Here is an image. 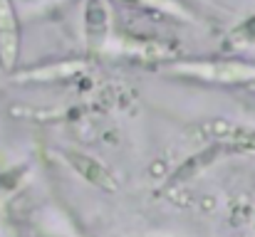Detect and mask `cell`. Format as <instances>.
Returning <instances> with one entry per match:
<instances>
[{
    "label": "cell",
    "mask_w": 255,
    "mask_h": 237,
    "mask_svg": "<svg viewBox=\"0 0 255 237\" xmlns=\"http://www.w3.org/2000/svg\"><path fill=\"white\" fill-rule=\"evenodd\" d=\"M233 45H246V42H255V15L248 17L243 25H238L233 30V35L228 37Z\"/></svg>",
    "instance_id": "cell-5"
},
{
    "label": "cell",
    "mask_w": 255,
    "mask_h": 237,
    "mask_svg": "<svg viewBox=\"0 0 255 237\" xmlns=\"http://www.w3.org/2000/svg\"><path fill=\"white\" fill-rule=\"evenodd\" d=\"M67 163H70V165L85 178L87 183H92L94 188L107 190V193L117 190V180H114L112 170H107L97 158H89V156H85V154L72 151V154H67Z\"/></svg>",
    "instance_id": "cell-2"
},
{
    "label": "cell",
    "mask_w": 255,
    "mask_h": 237,
    "mask_svg": "<svg viewBox=\"0 0 255 237\" xmlns=\"http://www.w3.org/2000/svg\"><path fill=\"white\" fill-rule=\"evenodd\" d=\"M87 32H89V47H99L104 42L107 12H104L102 0H89L87 5Z\"/></svg>",
    "instance_id": "cell-4"
},
{
    "label": "cell",
    "mask_w": 255,
    "mask_h": 237,
    "mask_svg": "<svg viewBox=\"0 0 255 237\" xmlns=\"http://www.w3.org/2000/svg\"><path fill=\"white\" fill-rule=\"evenodd\" d=\"M176 72L196 75V77H201V79H221V81H238V79L255 77L253 67L231 65V62H221V65H188V67H176Z\"/></svg>",
    "instance_id": "cell-3"
},
{
    "label": "cell",
    "mask_w": 255,
    "mask_h": 237,
    "mask_svg": "<svg viewBox=\"0 0 255 237\" xmlns=\"http://www.w3.org/2000/svg\"><path fill=\"white\" fill-rule=\"evenodd\" d=\"M20 57V25L10 0H0V67L12 72Z\"/></svg>",
    "instance_id": "cell-1"
},
{
    "label": "cell",
    "mask_w": 255,
    "mask_h": 237,
    "mask_svg": "<svg viewBox=\"0 0 255 237\" xmlns=\"http://www.w3.org/2000/svg\"><path fill=\"white\" fill-rule=\"evenodd\" d=\"M246 89H251V91H255V77L246 81Z\"/></svg>",
    "instance_id": "cell-6"
}]
</instances>
